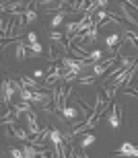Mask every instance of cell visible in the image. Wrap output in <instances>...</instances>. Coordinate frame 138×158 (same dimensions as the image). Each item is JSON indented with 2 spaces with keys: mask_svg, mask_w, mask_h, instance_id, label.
I'll list each match as a JSON object with an SVG mask.
<instances>
[{
  "mask_svg": "<svg viewBox=\"0 0 138 158\" xmlns=\"http://www.w3.org/2000/svg\"><path fill=\"white\" fill-rule=\"evenodd\" d=\"M21 88H23V84H19L11 78H4V82H2V105L11 107L15 103V97L21 93Z\"/></svg>",
  "mask_w": 138,
  "mask_h": 158,
  "instance_id": "1",
  "label": "cell"
},
{
  "mask_svg": "<svg viewBox=\"0 0 138 158\" xmlns=\"http://www.w3.org/2000/svg\"><path fill=\"white\" fill-rule=\"evenodd\" d=\"M25 119H27V129H29V134L35 138V135H39V125H37V113L31 109V111H27L25 113Z\"/></svg>",
  "mask_w": 138,
  "mask_h": 158,
  "instance_id": "2",
  "label": "cell"
},
{
  "mask_svg": "<svg viewBox=\"0 0 138 158\" xmlns=\"http://www.w3.org/2000/svg\"><path fill=\"white\" fill-rule=\"evenodd\" d=\"M107 121H109V125H111V129L120 127L122 117H120V105H118V103H111V111H109V115H107Z\"/></svg>",
  "mask_w": 138,
  "mask_h": 158,
  "instance_id": "3",
  "label": "cell"
},
{
  "mask_svg": "<svg viewBox=\"0 0 138 158\" xmlns=\"http://www.w3.org/2000/svg\"><path fill=\"white\" fill-rule=\"evenodd\" d=\"M115 154H122V156H134L138 158V146H134V144H130V142H124L118 150H115Z\"/></svg>",
  "mask_w": 138,
  "mask_h": 158,
  "instance_id": "4",
  "label": "cell"
},
{
  "mask_svg": "<svg viewBox=\"0 0 138 158\" xmlns=\"http://www.w3.org/2000/svg\"><path fill=\"white\" fill-rule=\"evenodd\" d=\"M12 135H15V138H19L21 142H31V140H33V135L29 134V129H23V127H19L17 123L12 125Z\"/></svg>",
  "mask_w": 138,
  "mask_h": 158,
  "instance_id": "5",
  "label": "cell"
},
{
  "mask_svg": "<svg viewBox=\"0 0 138 158\" xmlns=\"http://www.w3.org/2000/svg\"><path fill=\"white\" fill-rule=\"evenodd\" d=\"M120 12H122V17H124V21H128V23L134 25V27H138V19L132 17V12H130V8H128L126 2H122V4H120Z\"/></svg>",
  "mask_w": 138,
  "mask_h": 158,
  "instance_id": "6",
  "label": "cell"
},
{
  "mask_svg": "<svg viewBox=\"0 0 138 158\" xmlns=\"http://www.w3.org/2000/svg\"><path fill=\"white\" fill-rule=\"evenodd\" d=\"M122 41V37L118 35V33H111V35H107V39H105V43H107V52H111V53H115L118 49H115V45Z\"/></svg>",
  "mask_w": 138,
  "mask_h": 158,
  "instance_id": "7",
  "label": "cell"
},
{
  "mask_svg": "<svg viewBox=\"0 0 138 158\" xmlns=\"http://www.w3.org/2000/svg\"><path fill=\"white\" fill-rule=\"evenodd\" d=\"M93 144H95V135H93V134H84L83 140H80V144H78V148H80L83 156H84V152H87V148L93 146Z\"/></svg>",
  "mask_w": 138,
  "mask_h": 158,
  "instance_id": "8",
  "label": "cell"
},
{
  "mask_svg": "<svg viewBox=\"0 0 138 158\" xmlns=\"http://www.w3.org/2000/svg\"><path fill=\"white\" fill-rule=\"evenodd\" d=\"M62 115H64V119H66V121H76V119L80 117V113H78L76 107H68V105H66V109L62 111Z\"/></svg>",
  "mask_w": 138,
  "mask_h": 158,
  "instance_id": "9",
  "label": "cell"
},
{
  "mask_svg": "<svg viewBox=\"0 0 138 158\" xmlns=\"http://www.w3.org/2000/svg\"><path fill=\"white\" fill-rule=\"evenodd\" d=\"M35 6H39V4L35 2V4L29 6V8L25 10V15H23V17H25V23H27V25H31V23H35V21H37V10H35Z\"/></svg>",
  "mask_w": 138,
  "mask_h": 158,
  "instance_id": "10",
  "label": "cell"
},
{
  "mask_svg": "<svg viewBox=\"0 0 138 158\" xmlns=\"http://www.w3.org/2000/svg\"><path fill=\"white\" fill-rule=\"evenodd\" d=\"M21 84L27 88H33V90H37L39 88V82H37L35 76H21Z\"/></svg>",
  "mask_w": 138,
  "mask_h": 158,
  "instance_id": "11",
  "label": "cell"
},
{
  "mask_svg": "<svg viewBox=\"0 0 138 158\" xmlns=\"http://www.w3.org/2000/svg\"><path fill=\"white\" fill-rule=\"evenodd\" d=\"M138 58H128V56H120V64L124 66V70H130L134 64H136Z\"/></svg>",
  "mask_w": 138,
  "mask_h": 158,
  "instance_id": "12",
  "label": "cell"
},
{
  "mask_svg": "<svg viewBox=\"0 0 138 158\" xmlns=\"http://www.w3.org/2000/svg\"><path fill=\"white\" fill-rule=\"evenodd\" d=\"M87 60H89V62H99V60H103V52L101 49H91V52L87 53Z\"/></svg>",
  "mask_w": 138,
  "mask_h": 158,
  "instance_id": "13",
  "label": "cell"
},
{
  "mask_svg": "<svg viewBox=\"0 0 138 158\" xmlns=\"http://www.w3.org/2000/svg\"><path fill=\"white\" fill-rule=\"evenodd\" d=\"M25 45H27V49H31V52L35 53V56H41L43 53V47H41L39 41H35V43H27V41H25Z\"/></svg>",
  "mask_w": 138,
  "mask_h": 158,
  "instance_id": "14",
  "label": "cell"
},
{
  "mask_svg": "<svg viewBox=\"0 0 138 158\" xmlns=\"http://www.w3.org/2000/svg\"><path fill=\"white\" fill-rule=\"evenodd\" d=\"M105 19H109V15H107L105 10H103V8H99V10H97V15L93 17V21H95V25L99 27V25H101L103 21H105Z\"/></svg>",
  "mask_w": 138,
  "mask_h": 158,
  "instance_id": "15",
  "label": "cell"
},
{
  "mask_svg": "<svg viewBox=\"0 0 138 158\" xmlns=\"http://www.w3.org/2000/svg\"><path fill=\"white\" fill-rule=\"evenodd\" d=\"M95 80H97V76L93 74V72H91L89 76H83V74H80V78H78V82H80V84H93Z\"/></svg>",
  "mask_w": 138,
  "mask_h": 158,
  "instance_id": "16",
  "label": "cell"
},
{
  "mask_svg": "<svg viewBox=\"0 0 138 158\" xmlns=\"http://www.w3.org/2000/svg\"><path fill=\"white\" fill-rule=\"evenodd\" d=\"M8 154H11V156H15V158H23L25 156L23 148H21V150H19V148H11V150H8Z\"/></svg>",
  "mask_w": 138,
  "mask_h": 158,
  "instance_id": "17",
  "label": "cell"
},
{
  "mask_svg": "<svg viewBox=\"0 0 138 158\" xmlns=\"http://www.w3.org/2000/svg\"><path fill=\"white\" fill-rule=\"evenodd\" d=\"M37 41V33L35 31H29V33H27V43H35Z\"/></svg>",
  "mask_w": 138,
  "mask_h": 158,
  "instance_id": "18",
  "label": "cell"
},
{
  "mask_svg": "<svg viewBox=\"0 0 138 158\" xmlns=\"http://www.w3.org/2000/svg\"><path fill=\"white\" fill-rule=\"evenodd\" d=\"M124 2H126V4H128V6H130V8H132V10L138 15V2H136V0H124Z\"/></svg>",
  "mask_w": 138,
  "mask_h": 158,
  "instance_id": "19",
  "label": "cell"
},
{
  "mask_svg": "<svg viewBox=\"0 0 138 158\" xmlns=\"http://www.w3.org/2000/svg\"><path fill=\"white\" fill-rule=\"evenodd\" d=\"M33 76H35L37 80H39V78H41V80H45V72H43L41 68H39V70H35V72H33Z\"/></svg>",
  "mask_w": 138,
  "mask_h": 158,
  "instance_id": "20",
  "label": "cell"
},
{
  "mask_svg": "<svg viewBox=\"0 0 138 158\" xmlns=\"http://www.w3.org/2000/svg\"><path fill=\"white\" fill-rule=\"evenodd\" d=\"M97 4H99V8H105L109 4V0H97Z\"/></svg>",
  "mask_w": 138,
  "mask_h": 158,
  "instance_id": "21",
  "label": "cell"
}]
</instances>
